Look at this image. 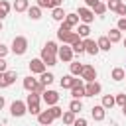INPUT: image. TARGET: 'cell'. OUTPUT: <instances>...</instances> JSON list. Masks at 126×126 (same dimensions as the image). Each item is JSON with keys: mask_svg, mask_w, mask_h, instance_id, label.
I'll return each mask as SVG.
<instances>
[{"mask_svg": "<svg viewBox=\"0 0 126 126\" xmlns=\"http://www.w3.org/2000/svg\"><path fill=\"white\" fill-rule=\"evenodd\" d=\"M55 53H57V45H55V41H47L45 47L41 49V61H43L45 65H55V61H57Z\"/></svg>", "mask_w": 126, "mask_h": 126, "instance_id": "6da1fadb", "label": "cell"}, {"mask_svg": "<svg viewBox=\"0 0 126 126\" xmlns=\"http://www.w3.org/2000/svg\"><path fill=\"white\" fill-rule=\"evenodd\" d=\"M28 112L30 114H39V93H30L28 94Z\"/></svg>", "mask_w": 126, "mask_h": 126, "instance_id": "7a4b0ae2", "label": "cell"}, {"mask_svg": "<svg viewBox=\"0 0 126 126\" xmlns=\"http://www.w3.org/2000/svg\"><path fill=\"white\" fill-rule=\"evenodd\" d=\"M26 49H28V39H26L24 35L14 37V41H12V51H14L16 55H24Z\"/></svg>", "mask_w": 126, "mask_h": 126, "instance_id": "3957f363", "label": "cell"}, {"mask_svg": "<svg viewBox=\"0 0 126 126\" xmlns=\"http://www.w3.org/2000/svg\"><path fill=\"white\" fill-rule=\"evenodd\" d=\"M43 87H45V85H43V83H37L33 77H26V79H24V89L30 91V93H43V91H45Z\"/></svg>", "mask_w": 126, "mask_h": 126, "instance_id": "277c9868", "label": "cell"}, {"mask_svg": "<svg viewBox=\"0 0 126 126\" xmlns=\"http://www.w3.org/2000/svg\"><path fill=\"white\" fill-rule=\"evenodd\" d=\"M10 112H12V116H24L28 112V104L22 102V100H14L12 106H10Z\"/></svg>", "mask_w": 126, "mask_h": 126, "instance_id": "5b68a950", "label": "cell"}, {"mask_svg": "<svg viewBox=\"0 0 126 126\" xmlns=\"http://www.w3.org/2000/svg\"><path fill=\"white\" fill-rule=\"evenodd\" d=\"M57 37L63 41V43H75L77 39H79V33L77 32H57Z\"/></svg>", "mask_w": 126, "mask_h": 126, "instance_id": "8992f818", "label": "cell"}, {"mask_svg": "<svg viewBox=\"0 0 126 126\" xmlns=\"http://www.w3.org/2000/svg\"><path fill=\"white\" fill-rule=\"evenodd\" d=\"M81 77H83L87 83H93V81L96 79V71H94V67H93V65H85V67H83Z\"/></svg>", "mask_w": 126, "mask_h": 126, "instance_id": "52a82bcc", "label": "cell"}, {"mask_svg": "<svg viewBox=\"0 0 126 126\" xmlns=\"http://www.w3.org/2000/svg\"><path fill=\"white\" fill-rule=\"evenodd\" d=\"M30 71H32V73H39V75H41V73H45V63L41 61V57H39V59H32V61H30Z\"/></svg>", "mask_w": 126, "mask_h": 126, "instance_id": "ba28073f", "label": "cell"}, {"mask_svg": "<svg viewBox=\"0 0 126 126\" xmlns=\"http://www.w3.org/2000/svg\"><path fill=\"white\" fill-rule=\"evenodd\" d=\"M37 120H39V124H41V126H49L55 118H53L51 110H41V112L37 114Z\"/></svg>", "mask_w": 126, "mask_h": 126, "instance_id": "9c48e42d", "label": "cell"}, {"mask_svg": "<svg viewBox=\"0 0 126 126\" xmlns=\"http://www.w3.org/2000/svg\"><path fill=\"white\" fill-rule=\"evenodd\" d=\"M79 18H81V22H85V24H91L93 20H94V12H91L89 8H79Z\"/></svg>", "mask_w": 126, "mask_h": 126, "instance_id": "30bf717a", "label": "cell"}, {"mask_svg": "<svg viewBox=\"0 0 126 126\" xmlns=\"http://www.w3.org/2000/svg\"><path fill=\"white\" fill-rule=\"evenodd\" d=\"M71 94L75 96V98H81V96H87V91H85V85L81 83V81H77L73 87H71Z\"/></svg>", "mask_w": 126, "mask_h": 126, "instance_id": "8fae6325", "label": "cell"}, {"mask_svg": "<svg viewBox=\"0 0 126 126\" xmlns=\"http://www.w3.org/2000/svg\"><path fill=\"white\" fill-rule=\"evenodd\" d=\"M41 94H43V100H45L49 106H53V104H57V102H59V94H57L55 91H43Z\"/></svg>", "mask_w": 126, "mask_h": 126, "instance_id": "7c38bea8", "label": "cell"}, {"mask_svg": "<svg viewBox=\"0 0 126 126\" xmlns=\"http://www.w3.org/2000/svg\"><path fill=\"white\" fill-rule=\"evenodd\" d=\"M83 43H85V51H87L89 55H96V53L100 51V49H98V43H96L94 39H85Z\"/></svg>", "mask_w": 126, "mask_h": 126, "instance_id": "4fadbf2b", "label": "cell"}, {"mask_svg": "<svg viewBox=\"0 0 126 126\" xmlns=\"http://www.w3.org/2000/svg\"><path fill=\"white\" fill-rule=\"evenodd\" d=\"M59 59L65 61V63H69V61L73 59V47H67V45L59 47Z\"/></svg>", "mask_w": 126, "mask_h": 126, "instance_id": "5bb4252c", "label": "cell"}, {"mask_svg": "<svg viewBox=\"0 0 126 126\" xmlns=\"http://www.w3.org/2000/svg\"><path fill=\"white\" fill-rule=\"evenodd\" d=\"M85 91H87V96H94V94H98V93H100V85H98L96 81L87 83V85H85Z\"/></svg>", "mask_w": 126, "mask_h": 126, "instance_id": "9a60e30c", "label": "cell"}, {"mask_svg": "<svg viewBox=\"0 0 126 126\" xmlns=\"http://www.w3.org/2000/svg\"><path fill=\"white\" fill-rule=\"evenodd\" d=\"M91 114H93V118L98 120V122L104 120V106H102V104H100V106H93V108H91Z\"/></svg>", "mask_w": 126, "mask_h": 126, "instance_id": "2e32d148", "label": "cell"}, {"mask_svg": "<svg viewBox=\"0 0 126 126\" xmlns=\"http://www.w3.org/2000/svg\"><path fill=\"white\" fill-rule=\"evenodd\" d=\"M77 81H79V79H75V75H65V77L61 79V87H63V89H71Z\"/></svg>", "mask_w": 126, "mask_h": 126, "instance_id": "e0dca14e", "label": "cell"}, {"mask_svg": "<svg viewBox=\"0 0 126 126\" xmlns=\"http://www.w3.org/2000/svg\"><path fill=\"white\" fill-rule=\"evenodd\" d=\"M39 8H57L61 6V0H37Z\"/></svg>", "mask_w": 126, "mask_h": 126, "instance_id": "ac0fdd59", "label": "cell"}, {"mask_svg": "<svg viewBox=\"0 0 126 126\" xmlns=\"http://www.w3.org/2000/svg\"><path fill=\"white\" fill-rule=\"evenodd\" d=\"M28 8H30V2L28 0H16L14 2V10L16 12H26Z\"/></svg>", "mask_w": 126, "mask_h": 126, "instance_id": "d6986e66", "label": "cell"}, {"mask_svg": "<svg viewBox=\"0 0 126 126\" xmlns=\"http://www.w3.org/2000/svg\"><path fill=\"white\" fill-rule=\"evenodd\" d=\"M98 49H102V51H108L110 49V39L106 37V35H102V37H98Z\"/></svg>", "mask_w": 126, "mask_h": 126, "instance_id": "ffe728a7", "label": "cell"}, {"mask_svg": "<svg viewBox=\"0 0 126 126\" xmlns=\"http://www.w3.org/2000/svg\"><path fill=\"white\" fill-rule=\"evenodd\" d=\"M28 14L32 20H39L41 18V8L39 6H33V8H28Z\"/></svg>", "mask_w": 126, "mask_h": 126, "instance_id": "44dd1931", "label": "cell"}, {"mask_svg": "<svg viewBox=\"0 0 126 126\" xmlns=\"http://www.w3.org/2000/svg\"><path fill=\"white\" fill-rule=\"evenodd\" d=\"M65 16H67V14L63 12V8H61V6H57V8H53V14H51V18H53V20H57V22H61V20H63Z\"/></svg>", "mask_w": 126, "mask_h": 126, "instance_id": "7402d4cb", "label": "cell"}, {"mask_svg": "<svg viewBox=\"0 0 126 126\" xmlns=\"http://www.w3.org/2000/svg\"><path fill=\"white\" fill-rule=\"evenodd\" d=\"M106 37L110 39V43H116V41H120V30H118V28H114V30H110Z\"/></svg>", "mask_w": 126, "mask_h": 126, "instance_id": "603a6c76", "label": "cell"}, {"mask_svg": "<svg viewBox=\"0 0 126 126\" xmlns=\"http://www.w3.org/2000/svg\"><path fill=\"white\" fill-rule=\"evenodd\" d=\"M126 77V71L122 69V67H116V69H112V79L114 81H122Z\"/></svg>", "mask_w": 126, "mask_h": 126, "instance_id": "cb8c5ba5", "label": "cell"}, {"mask_svg": "<svg viewBox=\"0 0 126 126\" xmlns=\"http://www.w3.org/2000/svg\"><path fill=\"white\" fill-rule=\"evenodd\" d=\"M114 104H116V98H114L112 94H106V96L102 98V106H104V108H112Z\"/></svg>", "mask_w": 126, "mask_h": 126, "instance_id": "d4e9b609", "label": "cell"}, {"mask_svg": "<svg viewBox=\"0 0 126 126\" xmlns=\"http://www.w3.org/2000/svg\"><path fill=\"white\" fill-rule=\"evenodd\" d=\"M8 12H10V4H8L6 0H0V20H2V18H6V16H8Z\"/></svg>", "mask_w": 126, "mask_h": 126, "instance_id": "484cf974", "label": "cell"}, {"mask_svg": "<svg viewBox=\"0 0 126 126\" xmlns=\"http://www.w3.org/2000/svg\"><path fill=\"white\" fill-rule=\"evenodd\" d=\"M83 63H71V75H81L83 73Z\"/></svg>", "mask_w": 126, "mask_h": 126, "instance_id": "4316f807", "label": "cell"}, {"mask_svg": "<svg viewBox=\"0 0 126 126\" xmlns=\"http://www.w3.org/2000/svg\"><path fill=\"white\" fill-rule=\"evenodd\" d=\"M61 118H63V122H65V124H73V122H75V112H73V110H69V112H65Z\"/></svg>", "mask_w": 126, "mask_h": 126, "instance_id": "83f0119b", "label": "cell"}, {"mask_svg": "<svg viewBox=\"0 0 126 126\" xmlns=\"http://www.w3.org/2000/svg\"><path fill=\"white\" fill-rule=\"evenodd\" d=\"M71 47H73V51H75V53H83V51H85V43H83L81 39H77Z\"/></svg>", "mask_w": 126, "mask_h": 126, "instance_id": "f1b7e54d", "label": "cell"}, {"mask_svg": "<svg viewBox=\"0 0 126 126\" xmlns=\"http://www.w3.org/2000/svg\"><path fill=\"white\" fill-rule=\"evenodd\" d=\"M69 108H71V110H73V112L77 114V112H79V110L83 108V104H81V100H79V98H75V100H71V104H69Z\"/></svg>", "mask_w": 126, "mask_h": 126, "instance_id": "f546056e", "label": "cell"}, {"mask_svg": "<svg viewBox=\"0 0 126 126\" xmlns=\"http://www.w3.org/2000/svg\"><path fill=\"white\" fill-rule=\"evenodd\" d=\"M81 37H89V33H91V30H89V26L87 24H83V26H79V32H77Z\"/></svg>", "mask_w": 126, "mask_h": 126, "instance_id": "4dcf8cb0", "label": "cell"}, {"mask_svg": "<svg viewBox=\"0 0 126 126\" xmlns=\"http://www.w3.org/2000/svg\"><path fill=\"white\" fill-rule=\"evenodd\" d=\"M4 77H6V83H8V87H10V85L16 81V71H6Z\"/></svg>", "mask_w": 126, "mask_h": 126, "instance_id": "1f68e13d", "label": "cell"}, {"mask_svg": "<svg viewBox=\"0 0 126 126\" xmlns=\"http://www.w3.org/2000/svg\"><path fill=\"white\" fill-rule=\"evenodd\" d=\"M53 79H55V77H53L51 73H41V83H43V85H51Z\"/></svg>", "mask_w": 126, "mask_h": 126, "instance_id": "d6a6232c", "label": "cell"}, {"mask_svg": "<svg viewBox=\"0 0 126 126\" xmlns=\"http://www.w3.org/2000/svg\"><path fill=\"white\" fill-rule=\"evenodd\" d=\"M104 12H106V6H104L102 2H98V4L94 6V14H96V16H102Z\"/></svg>", "mask_w": 126, "mask_h": 126, "instance_id": "836d02e7", "label": "cell"}, {"mask_svg": "<svg viewBox=\"0 0 126 126\" xmlns=\"http://www.w3.org/2000/svg\"><path fill=\"white\" fill-rule=\"evenodd\" d=\"M49 110H51V114H53V118H61V116H63V110H61L59 106H55V104H53V106H51Z\"/></svg>", "mask_w": 126, "mask_h": 126, "instance_id": "e575fe53", "label": "cell"}, {"mask_svg": "<svg viewBox=\"0 0 126 126\" xmlns=\"http://www.w3.org/2000/svg\"><path fill=\"white\" fill-rule=\"evenodd\" d=\"M116 12H118V16L126 18V4H124V2H120V4H118V8H116Z\"/></svg>", "mask_w": 126, "mask_h": 126, "instance_id": "d590c367", "label": "cell"}, {"mask_svg": "<svg viewBox=\"0 0 126 126\" xmlns=\"http://www.w3.org/2000/svg\"><path fill=\"white\" fill-rule=\"evenodd\" d=\"M118 4H120V0H108V6H106V8H110V10H114V12H116Z\"/></svg>", "mask_w": 126, "mask_h": 126, "instance_id": "8d00e7d4", "label": "cell"}, {"mask_svg": "<svg viewBox=\"0 0 126 126\" xmlns=\"http://www.w3.org/2000/svg\"><path fill=\"white\" fill-rule=\"evenodd\" d=\"M116 104L124 106V104H126V94H116Z\"/></svg>", "mask_w": 126, "mask_h": 126, "instance_id": "74e56055", "label": "cell"}, {"mask_svg": "<svg viewBox=\"0 0 126 126\" xmlns=\"http://www.w3.org/2000/svg\"><path fill=\"white\" fill-rule=\"evenodd\" d=\"M118 30H120V32L126 30V18H120V20H118Z\"/></svg>", "mask_w": 126, "mask_h": 126, "instance_id": "f35d334b", "label": "cell"}, {"mask_svg": "<svg viewBox=\"0 0 126 126\" xmlns=\"http://www.w3.org/2000/svg\"><path fill=\"white\" fill-rule=\"evenodd\" d=\"M73 124H75V126H87V120H85V118H77Z\"/></svg>", "mask_w": 126, "mask_h": 126, "instance_id": "ab89813d", "label": "cell"}, {"mask_svg": "<svg viewBox=\"0 0 126 126\" xmlns=\"http://www.w3.org/2000/svg\"><path fill=\"white\" fill-rule=\"evenodd\" d=\"M4 87H8V83H6V77H4V73H0V89H4Z\"/></svg>", "mask_w": 126, "mask_h": 126, "instance_id": "60d3db41", "label": "cell"}, {"mask_svg": "<svg viewBox=\"0 0 126 126\" xmlns=\"http://www.w3.org/2000/svg\"><path fill=\"white\" fill-rule=\"evenodd\" d=\"M0 73H6V59L0 57Z\"/></svg>", "mask_w": 126, "mask_h": 126, "instance_id": "b9f144b4", "label": "cell"}, {"mask_svg": "<svg viewBox=\"0 0 126 126\" xmlns=\"http://www.w3.org/2000/svg\"><path fill=\"white\" fill-rule=\"evenodd\" d=\"M6 53H8V47L0 43V57H6Z\"/></svg>", "mask_w": 126, "mask_h": 126, "instance_id": "7bdbcfd3", "label": "cell"}, {"mask_svg": "<svg viewBox=\"0 0 126 126\" xmlns=\"http://www.w3.org/2000/svg\"><path fill=\"white\" fill-rule=\"evenodd\" d=\"M85 4H87V6H91V8H94V6L98 4V0H85Z\"/></svg>", "mask_w": 126, "mask_h": 126, "instance_id": "ee69618b", "label": "cell"}, {"mask_svg": "<svg viewBox=\"0 0 126 126\" xmlns=\"http://www.w3.org/2000/svg\"><path fill=\"white\" fill-rule=\"evenodd\" d=\"M4 108V96H0V110Z\"/></svg>", "mask_w": 126, "mask_h": 126, "instance_id": "f6af8a7d", "label": "cell"}, {"mask_svg": "<svg viewBox=\"0 0 126 126\" xmlns=\"http://www.w3.org/2000/svg\"><path fill=\"white\" fill-rule=\"evenodd\" d=\"M122 112H124V116H126V104H124V106H122Z\"/></svg>", "mask_w": 126, "mask_h": 126, "instance_id": "bcb514c9", "label": "cell"}, {"mask_svg": "<svg viewBox=\"0 0 126 126\" xmlns=\"http://www.w3.org/2000/svg\"><path fill=\"white\" fill-rule=\"evenodd\" d=\"M124 47H126V39H124Z\"/></svg>", "mask_w": 126, "mask_h": 126, "instance_id": "7dc6e473", "label": "cell"}, {"mask_svg": "<svg viewBox=\"0 0 126 126\" xmlns=\"http://www.w3.org/2000/svg\"><path fill=\"white\" fill-rule=\"evenodd\" d=\"M0 32H2V24H0Z\"/></svg>", "mask_w": 126, "mask_h": 126, "instance_id": "c3c4849f", "label": "cell"}]
</instances>
